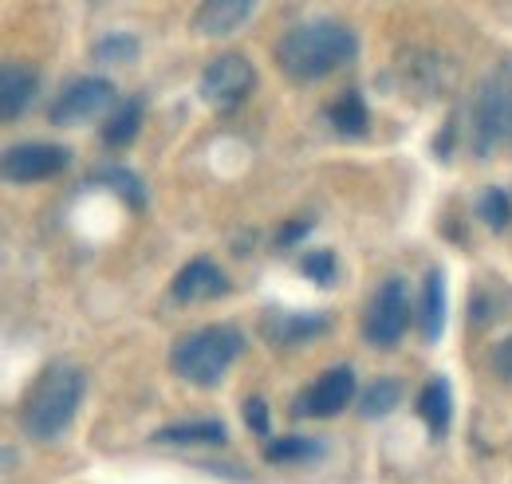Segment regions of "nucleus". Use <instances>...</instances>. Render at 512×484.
I'll use <instances>...</instances> for the list:
<instances>
[{
  "instance_id": "nucleus-25",
  "label": "nucleus",
  "mask_w": 512,
  "mask_h": 484,
  "mask_svg": "<svg viewBox=\"0 0 512 484\" xmlns=\"http://www.w3.org/2000/svg\"><path fill=\"white\" fill-rule=\"evenodd\" d=\"M245 418H249V429H253V433L268 437V406H264L260 398H249V402H245Z\"/></svg>"
},
{
  "instance_id": "nucleus-1",
  "label": "nucleus",
  "mask_w": 512,
  "mask_h": 484,
  "mask_svg": "<svg viewBox=\"0 0 512 484\" xmlns=\"http://www.w3.org/2000/svg\"><path fill=\"white\" fill-rule=\"evenodd\" d=\"M359 56V36L335 20H308L280 36L276 63L296 83H316Z\"/></svg>"
},
{
  "instance_id": "nucleus-14",
  "label": "nucleus",
  "mask_w": 512,
  "mask_h": 484,
  "mask_svg": "<svg viewBox=\"0 0 512 484\" xmlns=\"http://www.w3.org/2000/svg\"><path fill=\"white\" fill-rule=\"evenodd\" d=\"M158 445H225L229 441V429L213 418H197V422H174L162 425L154 433Z\"/></svg>"
},
{
  "instance_id": "nucleus-11",
  "label": "nucleus",
  "mask_w": 512,
  "mask_h": 484,
  "mask_svg": "<svg viewBox=\"0 0 512 484\" xmlns=\"http://www.w3.org/2000/svg\"><path fill=\"white\" fill-rule=\"evenodd\" d=\"M229 292V280H225V272L213 264V260H190L182 272H178V280H174V296L182 303H201V300H217V296H225Z\"/></svg>"
},
{
  "instance_id": "nucleus-6",
  "label": "nucleus",
  "mask_w": 512,
  "mask_h": 484,
  "mask_svg": "<svg viewBox=\"0 0 512 484\" xmlns=\"http://www.w3.org/2000/svg\"><path fill=\"white\" fill-rule=\"evenodd\" d=\"M410 315H414V307H410V296H406V284H402L398 276L383 280V288L375 292V300L367 307V319H363L367 343H375V347H383V351L394 347V343L406 335Z\"/></svg>"
},
{
  "instance_id": "nucleus-20",
  "label": "nucleus",
  "mask_w": 512,
  "mask_h": 484,
  "mask_svg": "<svg viewBox=\"0 0 512 484\" xmlns=\"http://www.w3.org/2000/svg\"><path fill=\"white\" fill-rule=\"evenodd\" d=\"M312 457H323V445L312 437H276V441L264 445V461H272V465L312 461Z\"/></svg>"
},
{
  "instance_id": "nucleus-17",
  "label": "nucleus",
  "mask_w": 512,
  "mask_h": 484,
  "mask_svg": "<svg viewBox=\"0 0 512 484\" xmlns=\"http://www.w3.org/2000/svg\"><path fill=\"white\" fill-rule=\"evenodd\" d=\"M327 119H331V126H335L339 134L359 138V134H367V122H371V115H367L363 95L351 87V91H343V95H339V99L327 107Z\"/></svg>"
},
{
  "instance_id": "nucleus-16",
  "label": "nucleus",
  "mask_w": 512,
  "mask_h": 484,
  "mask_svg": "<svg viewBox=\"0 0 512 484\" xmlns=\"http://www.w3.org/2000/svg\"><path fill=\"white\" fill-rule=\"evenodd\" d=\"M418 414H422V422L430 425L434 437H446L449 418H453V398H449L446 378H430V382H426V390H422V398H418Z\"/></svg>"
},
{
  "instance_id": "nucleus-21",
  "label": "nucleus",
  "mask_w": 512,
  "mask_h": 484,
  "mask_svg": "<svg viewBox=\"0 0 512 484\" xmlns=\"http://www.w3.org/2000/svg\"><path fill=\"white\" fill-rule=\"evenodd\" d=\"M99 182H111V189H119L123 197H127L130 209H142L146 205V189H142V182L130 174V170H123V166H111V170H99L95 174Z\"/></svg>"
},
{
  "instance_id": "nucleus-7",
  "label": "nucleus",
  "mask_w": 512,
  "mask_h": 484,
  "mask_svg": "<svg viewBox=\"0 0 512 484\" xmlns=\"http://www.w3.org/2000/svg\"><path fill=\"white\" fill-rule=\"evenodd\" d=\"M107 111L115 115V83L91 75V79L67 83L48 115H52V122H60V126H75V122L99 119V115H107Z\"/></svg>"
},
{
  "instance_id": "nucleus-4",
  "label": "nucleus",
  "mask_w": 512,
  "mask_h": 484,
  "mask_svg": "<svg viewBox=\"0 0 512 484\" xmlns=\"http://www.w3.org/2000/svg\"><path fill=\"white\" fill-rule=\"evenodd\" d=\"M512 134V63L493 71L473 103V150L477 158L493 154Z\"/></svg>"
},
{
  "instance_id": "nucleus-5",
  "label": "nucleus",
  "mask_w": 512,
  "mask_h": 484,
  "mask_svg": "<svg viewBox=\"0 0 512 484\" xmlns=\"http://www.w3.org/2000/svg\"><path fill=\"white\" fill-rule=\"evenodd\" d=\"M256 87V67L241 52H225L201 71V99L213 111H233L241 107Z\"/></svg>"
},
{
  "instance_id": "nucleus-19",
  "label": "nucleus",
  "mask_w": 512,
  "mask_h": 484,
  "mask_svg": "<svg viewBox=\"0 0 512 484\" xmlns=\"http://www.w3.org/2000/svg\"><path fill=\"white\" fill-rule=\"evenodd\" d=\"M398 398H402V382L398 378H379L359 394V410H363V418H386L398 406Z\"/></svg>"
},
{
  "instance_id": "nucleus-24",
  "label": "nucleus",
  "mask_w": 512,
  "mask_h": 484,
  "mask_svg": "<svg viewBox=\"0 0 512 484\" xmlns=\"http://www.w3.org/2000/svg\"><path fill=\"white\" fill-rule=\"evenodd\" d=\"M300 268H304L316 284H331V280H335V252L316 248V252H308V256L300 260Z\"/></svg>"
},
{
  "instance_id": "nucleus-13",
  "label": "nucleus",
  "mask_w": 512,
  "mask_h": 484,
  "mask_svg": "<svg viewBox=\"0 0 512 484\" xmlns=\"http://www.w3.org/2000/svg\"><path fill=\"white\" fill-rule=\"evenodd\" d=\"M260 331H264L272 343H280V347H292V343H308L312 335H323V331H327V319H320V315H292V311H272V315L260 323Z\"/></svg>"
},
{
  "instance_id": "nucleus-9",
  "label": "nucleus",
  "mask_w": 512,
  "mask_h": 484,
  "mask_svg": "<svg viewBox=\"0 0 512 484\" xmlns=\"http://www.w3.org/2000/svg\"><path fill=\"white\" fill-rule=\"evenodd\" d=\"M351 398H355V370L351 366H331L296 398L292 414L296 418H335Z\"/></svg>"
},
{
  "instance_id": "nucleus-10",
  "label": "nucleus",
  "mask_w": 512,
  "mask_h": 484,
  "mask_svg": "<svg viewBox=\"0 0 512 484\" xmlns=\"http://www.w3.org/2000/svg\"><path fill=\"white\" fill-rule=\"evenodd\" d=\"M36 87H40L36 67H28V63H4L0 67V115H4V122H16L32 107Z\"/></svg>"
},
{
  "instance_id": "nucleus-18",
  "label": "nucleus",
  "mask_w": 512,
  "mask_h": 484,
  "mask_svg": "<svg viewBox=\"0 0 512 484\" xmlns=\"http://www.w3.org/2000/svg\"><path fill=\"white\" fill-rule=\"evenodd\" d=\"M138 126H142V99H127V103L115 107V115L103 126V142H107L111 150H123V146L134 142Z\"/></svg>"
},
{
  "instance_id": "nucleus-23",
  "label": "nucleus",
  "mask_w": 512,
  "mask_h": 484,
  "mask_svg": "<svg viewBox=\"0 0 512 484\" xmlns=\"http://www.w3.org/2000/svg\"><path fill=\"white\" fill-rule=\"evenodd\" d=\"M134 56H138V40H134V36H123V32H115V36H107V40L95 44V60L99 63L134 60Z\"/></svg>"
},
{
  "instance_id": "nucleus-8",
  "label": "nucleus",
  "mask_w": 512,
  "mask_h": 484,
  "mask_svg": "<svg viewBox=\"0 0 512 484\" xmlns=\"http://www.w3.org/2000/svg\"><path fill=\"white\" fill-rule=\"evenodd\" d=\"M71 154L67 146H48V142H24V146H8L4 150V182L24 185V182H44V178H56L60 170H67Z\"/></svg>"
},
{
  "instance_id": "nucleus-26",
  "label": "nucleus",
  "mask_w": 512,
  "mask_h": 484,
  "mask_svg": "<svg viewBox=\"0 0 512 484\" xmlns=\"http://www.w3.org/2000/svg\"><path fill=\"white\" fill-rule=\"evenodd\" d=\"M493 370H497L505 382H512V335L505 343H497V351H493Z\"/></svg>"
},
{
  "instance_id": "nucleus-27",
  "label": "nucleus",
  "mask_w": 512,
  "mask_h": 484,
  "mask_svg": "<svg viewBox=\"0 0 512 484\" xmlns=\"http://www.w3.org/2000/svg\"><path fill=\"white\" fill-rule=\"evenodd\" d=\"M308 229H312V221H304V217H300V221H292V225H284V229H280L276 244H280V248H288V244H296L300 237H308Z\"/></svg>"
},
{
  "instance_id": "nucleus-2",
  "label": "nucleus",
  "mask_w": 512,
  "mask_h": 484,
  "mask_svg": "<svg viewBox=\"0 0 512 484\" xmlns=\"http://www.w3.org/2000/svg\"><path fill=\"white\" fill-rule=\"evenodd\" d=\"M87 378L83 370L71 363H52L24 394L20 402V429L32 441H52L60 437L67 425L75 422V410L83 402Z\"/></svg>"
},
{
  "instance_id": "nucleus-12",
  "label": "nucleus",
  "mask_w": 512,
  "mask_h": 484,
  "mask_svg": "<svg viewBox=\"0 0 512 484\" xmlns=\"http://www.w3.org/2000/svg\"><path fill=\"white\" fill-rule=\"evenodd\" d=\"M249 16H253V4H249V0H205V4H197V12H193V28H197L201 36H229V32H237Z\"/></svg>"
},
{
  "instance_id": "nucleus-15",
  "label": "nucleus",
  "mask_w": 512,
  "mask_h": 484,
  "mask_svg": "<svg viewBox=\"0 0 512 484\" xmlns=\"http://www.w3.org/2000/svg\"><path fill=\"white\" fill-rule=\"evenodd\" d=\"M418 327H422V335H426L430 343L442 339V331H446V276H442L438 268L426 276L422 303H418Z\"/></svg>"
},
{
  "instance_id": "nucleus-3",
  "label": "nucleus",
  "mask_w": 512,
  "mask_h": 484,
  "mask_svg": "<svg viewBox=\"0 0 512 484\" xmlns=\"http://www.w3.org/2000/svg\"><path fill=\"white\" fill-rule=\"evenodd\" d=\"M241 351H245V335L229 323H213L182 335L170 351V366L178 378H186L193 386H217L221 374L241 359Z\"/></svg>"
},
{
  "instance_id": "nucleus-22",
  "label": "nucleus",
  "mask_w": 512,
  "mask_h": 484,
  "mask_svg": "<svg viewBox=\"0 0 512 484\" xmlns=\"http://www.w3.org/2000/svg\"><path fill=\"white\" fill-rule=\"evenodd\" d=\"M477 213H481V221L485 225H493V229H505L512 217V201L505 189H489V193H481V205H477Z\"/></svg>"
}]
</instances>
